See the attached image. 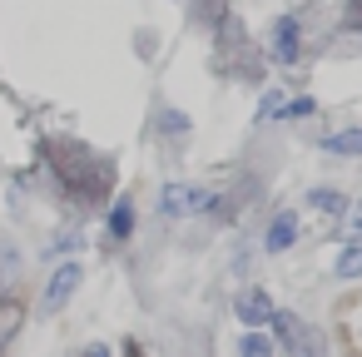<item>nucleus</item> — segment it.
Masks as SVG:
<instances>
[{"instance_id": "1", "label": "nucleus", "mask_w": 362, "mask_h": 357, "mask_svg": "<svg viewBox=\"0 0 362 357\" xmlns=\"http://www.w3.org/2000/svg\"><path fill=\"white\" fill-rule=\"evenodd\" d=\"M209 209H218V194L204 189V184L174 179V184L159 189V213H164V218H194V213H209Z\"/></svg>"}, {"instance_id": "2", "label": "nucleus", "mask_w": 362, "mask_h": 357, "mask_svg": "<svg viewBox=\"0 0 362 357\" xmlns=\"http://www.w3.org/2000/svg\"><path fill=\"white\" fill-rule=\"evenodd\" d=\"M303 55V35H298V16H278L273 35H268V60L273 65H293Z\"/></svg>"}, {"instance_id": "3", "label": "nucleus", "mask_w": 362, "mask_h": 357, "mask_svg": "<svg viewBox=\"0 0 362 357\" xmlns=\"http://www.w3.org/2000/svg\"><path fill=\"white\" fill-rule=\"evenodd\" d=\"M233 312H238V322H248V327H268L273 322V298L263 293V288H243L238 298H233Z\"/></svg>"}, {"instance_id": "4", "label": "nucleus", "mask_w": 362, "mask_h": 357, "mask_svg": "<svg viewBox=\"0 0 362 357\" xmlns=\"http://www.w3.org/2000/svg\"><path fill=\"white\" fill-rule=\"evenodd\" d=\"M80 278H85V268H80V263H65V268H55V273H50V288H45V312H60V308L75 298Z\"/></svg>"}, {"instance_id": "5", "label": "nucleus", "mask_w": 362, "mask_h": 357, "mask_svg": "<svg viewBox=\"0 0 362 357\" xmlns=\"http://www.w3.org/2000/svg\"><path fill=\"white\" fill-rule=\"evenodd\" d=\"M293 243H298V213L293 209H278L273 223H268V233H263V248L268 253H288Z\"/></svg>"}, {"instance_id": "6", "label": "nucleus", "mask_w": 362, "mask_h": 357, "mask_svg": "<svg viewBox=\"0 0 362 357\" xmlns=\"http://www.w3.org/2000/svg\"><path fill=\"white\" fill-rule=\"evenodd\" d=\"M268 327H278V352H283V347H313V337L303 332V322H298L293 312H273Z\"/></svg>"}, {"instance_id": "7", "label": "nucleus", "mask_w": 362, "mask_h": 357, "mask_svg": "<svg viewBox=\"0 0 362 357\" xmlns=\"http://www.w3.org/2000/svg\"><path fill=\"white\" fill-rule=\"evenodd\" d=\"M129 233H134V199H115L110 204V238L124 243Z\"/></svg>"}, {"instance_id": "8", "label": "nucleus", "mask_w": 362, "mask_h": 357, "mask_svg": "<svg viewBox=\"0 0 362 357\" xmlns=\"http://www.w3.org/2000/svg\"><path fill=\"white\" fill-rule=\"evenodd\" d=\"M332 273H337L342 283H352V278H362V243H347V248L337 253V263H332Z\"/></svg>"}, {"instance_id": "9", "label": "nucleus", "mask_w": 362, "mask_h": 357, "mask_svg": "<svg viewBox=\"0 0 362 357\" xmlns=\"http://www.w3.org/2000/svg\"><path fill=\"white\" fill-rule=\"evenodd\" d=\"M308 204H313L317 213H327V218H342V209H347V199H342L337 189H313Z\"/></svg>"}, {"instance_id": "10", "label": "nucleus", "mask_w": 362, "mask_h": 357, "mask_svg": "<svg viewBox=\"0 0 362 357\" xmlns=\"http://www.w3.org/2000/svg\"><path fill=\"white\" fill-rule=\"evenodd\" d=\"M322 149L327 154H362V129H337L322 139Z\"/></svg>"}, {"instance_id": "11", "label": "nucleus", "mask_w": 362, "mask_h": 357, "mask_svg": "<svg viewBox=\"0 0 362 357\" xmlns=\"http://www.w3.org/2000/svg\"><path fill=\"white\" fill-rule=\"evenodd\" d=\"M238 352H243V357H248V352H253V357H268V352H278V342H273L268 332H258V327H248V332L238 337Z\"/></svg>"}, {"instance_id": "12", "label": "nucleus", "mask_w": 362, "mask_h": 357, "mask_svg": "<svg viewBox=\"0 0 362 357\" xmlns=\"http://www.w3.org/2000/svg\"><path fill=\"white\" fill-rule=\"evenodd\" d=\"M342 238L347 243H362V199L342 209Z\"/></svg>"}, {"instance_id": "13", "label": "nucleus", "mask_w": 362, "mask_h": 357, "mask_svg": "<svg viewBox=\"0 0 362 357\" xmlns=\"http://www.w3.org/2000/svg\"><path fill=\"white\" fill-rule=\"evenodd\" d=\"M11 278H16V248L0 238V288H11Z\"/></svg>"}, {"instance_id": "14", "label": "nucleus", "mask_w": 362, "mask_h": 357, "mask_svg": "<svg viewBox=\"0 0 362 357\" xmlns=\"http://www.w3.org/2000/svg\"><path fill=\"white\" fill-rule=\"evenodd\" d=\"M288 119H308V115H317V100H308V95H298V100H288V110H283Z\"/></svg>"}, {"instance_id": "15", "label": "nucleus", "mask_w": 362, "mask_h": 357, "mask_svg": "<svg viewBox=\"0 0 362 357\" xmlns=\"http://www.w3.org/2000/svg\"><path fill=\"white\" fill-rule=\"evenodd\" d=\"M347 30H362V0H347Z\"/></svg>"}, {"instance_id": "16", "label": "nucleus", "mask_w": 362, "mask_h": 357, "mask_svg": "<svg viewBox=\"0 0 362 357\" xmlns=\"http://www.w3.org/2000/svg\"><path fill=\"white\" fill-rule=\"evenodd\" d=\"M164 129H174V134H184L189 124H184V115H164Z\"/></svg>"}]
</instances>
